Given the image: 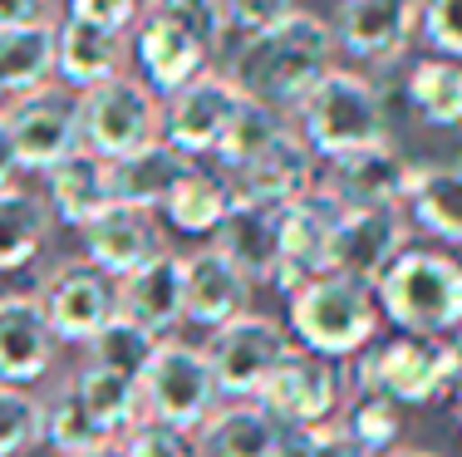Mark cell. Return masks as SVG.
<instances>
[{
  "label": "cell",
  "mask_w": 462,
  "mask_h": 457,
  "mask_svg": "<svg viewBox=\"0 0 462 457\" xmlns=\"http://www.w3.org/2000/svg\"><path fill=\"white\" fill-rule=\"evenodd\" d=\"M335 54H339V45H335L329 20L305 10V5H295L266 35L241 40V50L231 54L226 79L241 89V99L276 108V114H291L335 69Z\"/></svg>",
  "instance_id": "cell-1"
},
{
  "label": "cell",
  "mask_w": 462,
  "mask_h": 457,
  "mask_svg": "<svg viewBox=\"0 0 462 457\" xmlns=\"http://www.w3.org/2000/svg\"><path fill=\"white\" fill-rule=\"evenodd\" d=\"M379 315L399 334L448 340L462 330V260L448 251H403L374 280Z\"/></svg>",
  "instance_id": "cell-2"
},
{
  "label": "cell",
  "mask_w": 462,
  "mask_h": 457,
  "mask_svg": "<svg viewBox=\"0 0 462 457\" xmlns=\"http://www.w3.org/2000/svg\"><path fill=\"white\" fill-rule=\"evenodd\" d=\"M295 118H300L295 133L325 162L349 158V152L374 143H389V104H383L379 84L359 69H345V64H335L315 84L310 99L295 108Z\"/></svg>",
  "instance_id": "cell-3"
},
{
  "label": "cell",
  "mask_w": 462,
  "mask_h": 457,
  "mask_svg": "<svg viewBox=\"0 0 462 457\" xmlns=\"http://www.w3.org/2000/svg\"><path fill=\"white\" fill-rule=\"evenodd\" d=\"M379 300H374V286L349 276H320L310 286H300L291 296V310H285V324L295 334V350L320 354V359H349L365 354L379 334Z\"/></svg>",
  "instance_id": "cell-4"
},
{
  "label": "cell",
  "mask_w": 462,
  "mask_h": 457,
  "mask_svg": "<svg viewBox=\"0 0 462 457\" xmlns=\"http://www.w3.org/2000/svg\"><path fill=\"white\" fill-rule=\"evenodd\" d=\"M143 408L152 423H168L178 433H202L212 423V413L222 408V388L207 364L202 344L187 340H162L152 354L148 374H143Z\"/></svg>",
  "instance_id": "cell-5"
},
{
  "label": "cell",
  "mask_w": 462,
  "mask_h": 457,
  "mask_svg": "<svg viewBox=\"0 0 462 457\" xmlns=\"http://www.w3.org/2000/svg\"><path fill=\"white\" fill-rule=\"evenodd\" d=\"M79 128H84V152H94L104 162L134 158V152L162 138V99L134 74H114L108 84L79 94Z\"/></svg>",
  "instance_id": "cell-6"
},
{
  "label": "cell",
  "mask_w": 462,
  "mask_h": 457,
  "mask_svg": "<svg viewBox=\"0 0 462 457\" xmlns=\"http://www.w3.org/2000/svg\"><path fill=\"white\" fill-rule=\"evenodd\" d=\"M355 394H379L393 408H428L448 394V344L423 334H389L369 344L355 369Z\"/></svg>",
  "instance_id": "cell-7"
},
{
  "label": "cell",
  "mask_w": 462,
  "mask_h": 457,
  "mask_svg": "<svg viewBox=\"0 0 462 457\" xmlns=\"http://www.w3.org/2000/svg\"><path fill=\"white\" fill-rule=\"evenodd\" d=\"M207 364L217 374V388H222L226 404H256L261 388L271 384V374L281 369V359L295 350L291 334L281 330L271 315H241V320L212 330V340L202 344Z\"/></svg>",
  "instance_id": "cell-8"
},
{
  "label": "cell",
  "mask_w": 462,
  "mask_h": 457,
  "mask_svg": "<svg viewBox=\"0 0 462 457\" xmlns=\"http://www.w3.org/2000/svg\"><path fill=\"white\" fill-rule=\"evenodd\" d=\"M40 310H45L50 330L60 344H84L89 350L94 334L118 315V280L94 270L89 260H60L35 290Z\"/></svg>",
  "instance_id": "cell-9"
},
{
  "label": "cell",
  "mask_w": 462,
  "mask_h": 457,
  "mask_svg": "<svg viewBox=\"0 0 462 457\" xmlns=\"http://www.w3.org/2000/svg\"><path fill=\"white\" fill-rule=\"evenodd\" d=\"M339 216H345V206L329 197L320 182H315L300 202L281 206V266H276V280H271V286L285 290V296H295L300 286L329 276Z\"/></svg>",
  "instance_id": "cell-10"
},
{
  "label": "cell",
  "mask_w": 462,
  "mask_h": 457,
  "mask_svg": "<svg viewBox=\"0 0 462 457\" xmlns=\"http://www.w3.org/2000/svg\"><path fill=\"white\" fill-rule=\"evenodd\" d=\"M281 428H329L345 404V374L339 364H329L320 354L291 350L281 359V369L271 374V384L256 398Z\"/></svg>",
  "instance_id": "cell-11"
},
{
  "label": "cell",
  "mask_w": 462,
  "mask_h": 457,
  "mask_svg": "<svg viewBox=\"0 0 462 457\" xmlns=\"http://www.w3.org/2000/svg\"><path fill=\"white\" fill-rule=\"evenodd\" d=\"M5 123H10V133H15L25 172H50L84 148L79 94L64 89V84H45V89L15 99L5 108Z\"/></svg>",
  "instance_id": "cell-12"
},
{
  "label": "cell",
  "mask_w": 462,
  "mask_h": 457,
  "mask_svg": "<svg viewBox=\"0 0 462 457\" xmlns=\"http://www.w3.org/2000/svg\"><path fill=\"white\" fill-rule=\"evenodd\" d=\"M246 104L241 89L226 79V74L207 69L202 79H192L187 89H178L168 104H162V143L178 148L187 162L192 158H212L217 143L226 138L236 108Z\"/></svg>",
  "instance_id": "cell-13"
},
{
  "label": "cell",
  "mask_w": 462,
  "mask_h": 457,
  "mask_svg": "<svg viewBox=\"0 0 462 457\" xmlns=\"http://www.w3.org/2000/svg\"><path fill=\"white\" fill-rule=\"evenodd\" d=\"M423 0H339L335 5V45L365 64H393L418 35Z\"/></svg>",
  "instance_id": "cell-14"
},
{
  "label": "cell",
  "mask_w": 462,
  "mask_h": 457,
  "mask_svg": "<svg viewBox=\"0 0 462 457\" xmlns=\"http://www.w3.org/2000/svg\"><path fill=\"white\" fill-rule=\"evenodd\" d=\"M409 251V212L403 206H355V212L339 216L335 232V276L349 280H374Z\"/></svg>",
  "instance_id": "cell-15"
},
{
  "label": "cell",
  "mask_w": 462,
  "mask_h": 457,
  "mask_svg": "<svg viewBox=\"0 0 462 457\" xmlns=\"http://www.w3.org/2000/svg\"><path fill=\"white\" fill-rule=\"evenodd\" d=\"M409 182H413V162L393 143H374L349 152V158H335L320 187L345 212H355V206H403Z\"/></svg>",
  "instance_id": "cell-16"
},
{
  "label": "cell",
  "mask_w": 462,
  "mask_h": 457,
  "mask_svg": "<svg viewBox=\"0 0 462 457\" xmlns=\"http://www.w3.org/2000/svg\"><path fill=\"white\" fill-rule=\"evenodd\" d=\"M84 242V260L94 270H104L108 280L134 276L138 266H148L152 256H162V232L152 212H134V206H108L104 216H94L79 232Z\"/></svg>",
  "instance_id": "cell-17"
},
{
  "label": "cell",
  "mask_w": 462,
  "mask_h": 457,
  "mask_svg": "<svg viewBox=\"0 0 462 457\" xmlns=\"http://www.w3.org/2000/svg\"><path fill=\"white\" fill-rule=\"evenodd\" d=\"M134 59H138V79L158 99H172L178 89H187L192 79H202L212 69V50L158 15H143V25L134 30Z\"/></svg>",
  "instance_id": "cell-18"
},
{
  "label": "cell",
  "mask_w": 462,
  "mask_h": 457,
  "mask_svg": "<svg viewBox=\"0 0 462 457\" xmlns=\"http://www.w3.org/2000/svg\"><path fill=\"white\" fill-rule=\"evenodd\" d=\"M54 340L45 310L35 296H0V384L30 388L54 369Z\"/></svg>",
  "instance_id": "cell-19"
},
{
  "label": "cell",
  "mask_w": 462,
  "mask_h": 457,
  "mask_svg": "<svg viewBox=\"0 0 462 457\" xmlns=\"http://www.w3.org/2000/svg\"><path fill=\"white\" fill-rule=\"evenodd\" d=\"M182 305H187V320L192 324L222 330V324L246 315L251 280L217 246H197V251L182 256Z\"/></svg>",
  "instance_id": "cell-20"
},
{
  "label": "cell",
  "mask_w": 462,
  "mask_h": 457,
  "mask_svg": "<svg viewBox=\"0 0 462 457\" xmlns=\"http://www.w3.org/2000/svg\"><path fill=\"white\" fill-rule=\"evenodd\" d=\"M226 182H231V192H236V202H261V206H276L281 212V206L300 202L305 192L315 187V152L295 128H285L256 162H246V168Z\"/></svg>",
  "instance_id": "cell-21"
},
{
  "label": "cell",
  "mask_w": 462,
  "mask_h": 457,
  "mask_svg": "<svg viewBox=\"0 0 462 457\" xmlns=\"http://www.w3.org/2000/svg\"><path fill=\"white\" fill-rule=\"evenodd\" d=\"M118 315L134 320L138 330H148L152 340H172V330L187 320L182 305V256L162 251L148 266H138L134 276L118 280Z\"/></svg>",
  "instance_id": "cell-22"
},
{
  "label": "cell",
  "mask_w": 462,
  "mask_h": 457,
  "mask_svg": "<svg viewBox=\"0 0 462 457\" xmlns=\"http://www.w3.org/2000/svg\"><path fill=\"white\" fill-rule=\"evenodd\" d=\"M212 246L222 251L251 286H271L281 266V212L261 202H231L222 232L212 236Z\"/></svg>",
  "instance_id": "cell-23"
},
{
  "label": "cell",
  "mask_w": 462,
  "mask_h": 457,
  "mask_svg": "<svg viewBox=\"0 0 462 457\" xmlns=\"http://www.w3.org/2000/svg\"><path fill=\"white\" fill-rule=\"evenodd\" d=\"M45 206H50L54 222L84 232L94 216H104L108 206H118L114 202V168L79 148L74 158H64L60 168L45 172Z\"/></svg>",
  "instance_id": "cell-24"
},
{
  "label": "cell",
  "mask_w": 462,
  "mask_h": 457,
  "mask_svg": "<svg viewBox=\"0 0 462 457\" xmlns=\"http://www.w3.org/2000/svg\"><path fill=\"white\" fill-rule=\"evenodd\" d=\"M124 64V35L94 30L84 20H54V79L74 94H89L98 84H108Z\"/></svg>",
  "instance_id": "cell-25"
},
{
  "label": "cell",
  "mask_w": 462,
  "mask_h": 457,
  "mask_svg": "<svg viewBox=\"0 0 462 457\" xmlns=\"http://www.w3.org/2000/svg\"><path fill=\"white\" fill-rule=\"evenodd\" d=\"M108 168H114V202L118 206H134V212L158 216L162 206H168V197L178 192V182L187 178L192 162L158 138V143H148L143 152H134V158L108 162Z\"/></svg>",
  "instance_id": "cell-26"
},
{
  "label": "cell",
  "mask_w": 462,
  "mask_h": 457,
  "mask_svg": "<svg viewBox=\"0 0 462 457\" xmlns=\"http://www.w3.org/2000/svg\"><path fill=\"white\" fill-rule=\"evenodd\" d=\"M413 226L448 246H462V162H413V182L403 197Z\"/></svg>",
  "instance_id": "cell-27"
},
{
  "label": "cell",
  "mask_w": 462,
  "mask_h": 457,
  "mask_svg": "<svg viewBox=\"0 0 462 457\" xmlns=\"http://www.w3.org/2000/svg\"><path fill=\"white\" fill-rule=\"evenodd\" d=\"M74 388H79L89 418L104 428V438H114V443H124L128 433L148 418V408H143V384L138 379L114 374V369L84 364L79 374H74Z\"/></svg>",
  "instance_id": "cell-28"
},
{
  "label": "cell",
  "mask_w": 462,
  "mask_h": 457,
  "mask_svg": "<svg viewBox=\"0 0 462 457\" xmlns=\"http://www.w3.org/2000/svg\"><path fill=\"white\" fill-rule=\"evenodd\" d=\"M50 206L40 192L30 187H5L0 192V276H10V270H25L30 260L45 251L50 242Z\"/></svg>",
  "instance_id": "cell-29"
},
{
  "label": "cell",
  "mask_w": 462,
  "mask_h": 457,
  "mask_svg": "<svg viewBox=\"0 0 462 457\" xmlns=\"http://www.w3.org/2000/svg\"><path fill=\"white\" fill-rule=\"evenodd\" d=\"M54 79V20L0 35V104L45 89Z\"/></svg>",
  "instance_id": "cell-30"
},
{
  "label": "cell",
  "mask_w": 462,
  "mask_h": 457,
  "mask_svg": "<svg viewBox=\"0 0 462 457\" xmlns=\"http://www.w3.org/2000/svg\"><path fill=\"white\" fill-rule=\"evenodd\" d=\"M231 202H236V192H231V182L222 178V172L187 168V178L168 197L162 216H168V226L182 232V236H217L222 222H226V212H231Z\"/></svg>",
  "instance_id": "cell-31"
},
{
  "label": "cell",
  "mask_w": 462,
  "mask_h": 457,
  "mask_svg": "<svg viewBox=\"0 0 462 457\" xmlns=\"http://www.w3.org/2000/svg\"><path fill=\"white\" fill-rule=\"evenodd\" d=\"M281 433L285 428L261 404H226L202 428V452L207 457H271Z\"/></svg>",
  "instance_id": "cell-32"
},
{
  "label": "cell",
  "mask_w": 462,
  "mask_h": 457,
  "mask_svg": "<svg viewBox=\"0 0 462 457\" xmlns=\"http://www.w3.org/2000/svg\"><path fill=\"white\" fill-rule=\"evenodd\" d=\"M40 443L54 448V457H74V452L104 448V443H114V438H104V428L89 418L74 379H64V384H54L50 394L40 398Z\"/></svg>",
  "instance_id": "cell-33"
},
{
  "label": "cell",
  "mask_w": 462,
  "mask_h": 457,
  "mask_svg": "<svg viewBox=\"0 0 462 457\" xmlns=\"http://www.w3.org/2000/svg\"><path fill=\"white\" fill-rule=\"evenodd\" d=\"M409 104L423 123L462 128V64L457 59H418L409 69Z\"/></svg>",
  "instance_id": "cell-34"
},
{
  "label": "cell",
  "mask_w": 462,
  "mask_h": 457,
  "mask_svg": "<svg viewBox=\"0 0 462 457\" xmlns=\"http://www.w3.org/2000/svg\"><path fill=\"white\" fill-rule=\"evenodd\" d=\"M281 133H285V114H276V108H261V104L246 99V104L236 108V118H231L226 138L212 152V158L222 162L217 172H222V178H236V172L246 168V162H256Z\"/></svg>",
  "instance_id": "cell-35"
},
{
  "label": "cell",
  "mask_w": 462,
  "mask_h": 457,
  "mask_svg": "<svg viewBox=\"0 0 462 457\" xmlns=\"http://www.w3.org/2000/svg\"><path fill=\"white\" fill-rule=\"evenodd\" d=\"M158 344H162V340H152V334H148V330H138L134 320L114 315V320H108L104 330L94 334V344H89V364L114 369V374L138 379V384H143V374H148V364H152V354H158Z\"/></svg>",
  "instance_id": "cell-36"
},
{
  "label": "cell",
  "mask_w": 462,
  "mask_h": 457,
  "mask_svg": "<svg viewBox=\"0 0 462 457\" xmlns=\"http://www.w3.org/2000/svg\"><path fill=\"white\" fill-rule=\"evenodd\" d=\"M345 428L369 457H389V448L399 443V433H403V418H399V408H393L389 398L355 394L349 398V413H345Z\"/></svg>",
  "instance_id": "cell-37"
},
{
  "label": "cell",
  "mask_w": 462,
  "mask_h": 457,
  "mask_svg": "<svg viewBox=\"0 0 462 457\" xmlns=\"http://www.w3.org/2000/svg\"><path fill=\"white\" fill-rule=\"evenodd\" d=\"M143 15H158V20H168V25L187 30V35H197L212 54L222 50V40H226L222 0H143Z\"/></svg>",
  "instance_id": "cell-38"
},
{
  "label": "cell",
  "mask_w": 462,
  "mask_h": 457,
  "mask_svg": "<svg viewBox=\"0 0 462 457\" xmlns=\"http://www.w3.org/2000/svg\"><path fill=\"white\" fill-rule=\"evenodd\" d=\"M40 443V398L30 388L0 384V457H20Z\"/></svg>",
  "instance_id": "cell-39"
},
{
  "label": "cell",
  "mask_w": 462,
  "mask_h": 457,
  "mask_svg": "<svg viewBox=\"0 0 462 457\" xmlns=\"http://www.w3.org/2000/svg\"><path fill=\"white\" fill-rule=\"evenodd\" d=\"M418 35L438 59L462 64V0H423L418 5Z\"/></svg>",
  "instance_id": "cell-40"
},
{
  "label": "cell",
  "mask_w": 462,
  "mask_h": 457,
  "mask_svg": "<svg viewBox=\"0 0 462 457\" xmlns=\"http://www.w3.org/2000/svg\"><path fill=\"white\" fill-rule=\"evenodd\" d=\"M118 448H124V457H197L202 452L187 433L168 428V423H152V418H143Z\"/></svg>",
  "instance_id": "cell-41"
},
{
  "label": "cell",
  "mask_w": 462,
  "mask_h": 457,
  "mask_svg": "<svg viewBox=\"0 0 462 457\" xmlns=\"http://www.w3.org/2000/svg\"><path fill=\"white\" fill-rule=\"evenodd\" d=\"M64 15L84 20L94 30H108V35H128V30L143 25V0H69Z\"/></svg>",
  "instance_id": "cell-42"
},
{
  "label": "cell",
  "mask_w": 462,
  "mask_h": 457,
  "mask_svg": "<svg viewBox=\"0 0 462 457\" xmlns=\"http://www.w3.org/2000/svg\"><path fill=\"white\" fill-rule=\"evenodd\" d=\"M222 10H226V35L236 30L241 40H251V35H266L271 25H281L295 10V0H222Z\"/></svg>",
  "instance_id": "cell-43"
},
{
  "label": "cell",
  "mask_w": 462,
  "mask_h": 457,
  "mask_svg": "<svg viewBox=\"0 0 462 457\" xmlns=\"http://www.w3.org/2000/svg\"><path fill=\"white\" fill-rule=\"evenodd\" d=\"M45 20H50V0H0V35L45 25Z\"/></svg>",
  "instance_id": "cell-44"
},
{
  "label": "cell",
  "mask_w": 462,
  "mask_h": 457,
  "mask_svg": "<svg viewBox=\"0 0 462 457\" xmlns=\"http://www.w3.org/2000/svg\"><path fill=\"white\" fill-rule=\"evenodd\" d=\"M310 443H315V457H369V452L359 448L355 438H349V428H345V423H329V428H315V433H310Z\"/></svg>",
  "instance_id": "cell-45"
},
{
  "label": "cell",
  "mask_w": 462,
  "mask_h": 457,
  "mask_svg": "<svg viewBox=\"0 0 462 457\" xmlns=\"http://www.w3.org/2000/svg\"><path fill=\"white\" fill-rule=\"evenodd\" d=\"M25 172V162H20V148H15V133H10L5 123V108H0V192L15 187V178Z\"/></svg>",
  "instance_id": "cell-46"
},
{
  "label": "cell",
  "mask_w": 462,
  "mask_h": 457,
  "mask_svg": "<svg viewBox=\"0 0 462 457\" xmlns=\"http://www.w3.org/2000/svg\"><path fill=\"white\" fill-rule=\"evenodd\" d=\"M443 344H448V394L462 398V330H453Z\"/></svg>",
  "instance_id": "cell-47"
},
{
  "label": "cell",
  "mask_w": 462,
  "mask_h": 457,
  "mask_svg": "<svg viewBox=\"0 0 462 457\" xmlns=\"http://www.w3.org/2000/svg\"><path fill=\"white\" fill-rule=\"evenodd\" d=\"M74 457H124L118 443H104V448H89V452H74Z\"/></svg>",
  "instance_id": "cell-48"
},
{
  "label": "cell",
  "mask_w": 462,
  "mask_h": 457,
  "mask_svg": "<svg viewBox=\"0 0 462 457\" xmlns=\"http://www.w3.org/2000/svg\"><path fill=\"white\" fill-rule=\"evenodd\" d=\"M389 457H438V452H423V448H393Z\"/></svg>",
  "instance_id": "cell-49"
},
{
  "label": "cell",
  "mask_w": 462,
  "mask_h": 457,
  "mask_svg": "<svg viewBox=\"0 0 462 457\" xmlns=\"http://www.w3.org/2000/svg\"><path fill=\"white\" fill-rule=\"evenodd\" d=\"M457 433H462V398H457Z\"/></svg>",
  "instance_id": "cell-50"
},
{
  "label": "cell",
  "mask_w": 462,
  "mask_h": 457,
  "mask_svg": "<svg viewBox=\"0 0 462 457\" xmlns=\"http://www.w3.org/2000/svg\"><path fill=\"white\" fill-rule=\"evenodd\" d=\"M457 162H462V158H457Z\"/></svg>",
  "instance_id": "cell-51"
}]
</instances>
